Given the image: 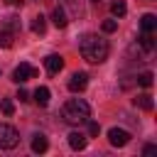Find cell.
Returning a JSON list of instances; mask_svg holds the SVG:
<instances>
[{"instance_id":"1","label":"cell","mask_w":157,"mask_h":157,"mask_svg":"<svg viewBox=\"0 0 157 157\" xmlns=\"http://www.w3.org/2000/svg\"><path fill=\"white\" fill-rule=\"evenodd\" d=\"M78 52H81V56H83L88 64H103V61L108 59L110 47H108V42H105L103 37H98V34H83V37L78 39Z\"/></svg>"},{"instance_id":"2","label":"cell","mask_w":157,"mask_h":157,"mask_svg":"<svg viewBox=\"0 0 157 157\" xmlns=\"http://www.w3.org/2000/svg\"><path fill=\"white\" fill-rule=\"evenodd\" d=\"M61 118L69 123V125H81L91 118V105L81 98H69L61 108Z\"/></svg>"},{"instance_id":"3","label":"cell","mask_w":157,"mask_h":157,"mask_svg":"<svg viewBox=\"0 0 157 157\" xmlns=\"http://www.w3.org/2000/svg\"><path fill=\"white\" fill-rule=\"evenodd\" d=\"M17 142H20V132L12 125L0 123V150H12L17 147Z\"/></svg>"},{"instance_id":"4","label":"cell","mask_w":157,"mask_h":157,"mask_svg":"<svg viewBox=\"0 0 157 157\" xmlns=\"http://www.w3.org/2000/svg\"><path fill=\"white\" fill-rule=\"evenodd\" d=\"M39 71L34 69V66H29V64H20L15 71H12V81L15 83H25V81H29V78H34Z\"/></svg>"},{"instance_id":"5","label":"cell","mask_w":157,"mask_h":157,"mask_svg":"<svg viewBox=\"0 0 157 157\" xmlns=\"http://www.w3.org/2000/svg\"><path fill=\"white\" fill-rule=\"evenodd\" d=\"M108 142H110L113 147H125V145L130 142V132L123 130V128H110V130H108Z\"/></svg>"},{"instance_id":"6","label":"cell","mask_w":157,"mask_h":157,"mask_svg":"<svg viewBox=\"0 0 157 157\" xmlns=\"http://www.w3.org/2000/svg\"><path fill=\"white\" fill-rule=\"evenodd\" d=\"M86 86H88V74H83V71H76L69 78V91H74V93H81Z\"/></svg>"},{"instance_id":"7","label":"cell","mask_w":157,"mask_h":157,"mask_svg":"<svg viewBox=\"0 0 157 157\" xmlns=\"http://www.w3.org/2000/svg\"><path fill=\"white\" fill-rule=\"evenodd\" d=\"M44 66H47L49 74H59V71L64 69V56H59V54H49V56L44 59Z\"/></svg>"},{"instance_id":"8","label":"cell","mask_w":157,"mask_h":157,"mask_svg":"<svg viewBox=\"0 0 157 157\" xmlns=\"http://www.w3.org/2000/svg\"><path fill=\"white\" fill-rule=\"evenodd\" d=\"M52 22H54V27H59V29H64V27L69 25V17H66V12H64L61 5L54 7V12H52Z\"/></svg>"},{"instance_id":"9","label":"cell","mask_w":157,"mask_h":157,"mask_svg":"<svg viewBox=\"0 0 157 157\" xmlns=\"http://www.w3.org/2000/svg\"><path fill=\"white\" fill-rule=\"evenodd\" d=\"M86 142H88V140H86V135H83V132H76V130H74V132H69V145H71V150H83V147H86Z\"/></svg>"},{"instance_id":"10","label":"cell","mask_w":157,"mask_h":157,"mask_svg":"<svg viewBox=\"0 0 157 157\" xmlns=\"http://www.w3.org/2000/svg\"><path fill=\"white\" fill-rule=\"evenodd\" d=\"M140 27H142V32H155V27H157V17H155L152 12H145L142 20H140Z\"/></svg>"},{"instance_id":"11","label":"cell","mask_w":157,"mask_h":157,"mask_svg":"<svg viewBox=\"0 0 157 157\" xmlns=\"http://www.w3.org/2000/svg\"><path fill=\"white\" fill-rule=\"evenodd\" d=\"M49 96H52L49 88H47V86H39V88L34 91V103H37V105H47V103H49Z\"/></svg>"},{"instance_id":"12","label":"cell","mask_w":157,"mask_h":157,"mask_svg":"<svg viewBox=\"0 0 157 157\" xmlns=\"http://www.w3.org/2000/svg\"><path fill=\"white\" fill-rule=\"evenodd\" d=\"M47 147H49L47 137H44L42 132H37V135L32 137V150H34V152H47Z\"/></svg>"},{"instance_id":"13","label":"cell","mask_w":157,"mask_h":157,"mask_svg":"<svg viewBox=\"0 0 157 157\" xmlns=\"http://www.w3.org/2000/svg\"><path fill=\"white\" fill-rule=\"evenodd\" d=\"M135 105H140L142 110H152V108H155V103H152V96H150V93L137 96V98H135Z\"/></svg>"},{"instance_id":"14","label":"cell","mask_w":157,"mask_h":157,"mask_svg":"<svg viewBox=\"0 0 157 157\" xmlns=\"http://www.w3.org/2000/svg\"><path fill=\"white\" fill-rule=\"evenodd\" d=\"M32 32H34V34H44V32H47V20H44L42 15H37V17L32 20Z\"/></svg>"},{"instance_id":"15","label":"cell","mask_w":157,"mask_h":157,"mask_svg":"<svg viewBox=\"0 0 157 157\" xmlns=\"http://www.w3.org/2000/svg\"><path fill=\"white\" fill-rule=\"evenodd\" d=\"M2 29H7V32H20L22 25H20V20H17L15 15H10V17H5V27H2Z\"/></svg>"},{"instance_id":"16","label":"cell","mask_w":157,"mask_h":157,"mask_svg":"<svg viewBox=\"0 0 157 157\" xmlns=\"http://www.w3.org/2000/svg\"><path fill=\"white\" fill-rule=\"evenodd\" d=\"M110 12H113V15H115V17H123V15H125V12H128V5H125V2H123V0H115V2H113V5H110Z\"/></svg>"},{"instance_id":"17","label":"cell","mask_w":157,"mask_h":157,"mask_svg":"<svg viewBox=\"0 0 157 157\" xmlns=\"http://www.w3.org/2000/svg\"><path fill=\"white\" fill-rule=\"evenodd\" d=\"M0 47H12V32H7V29H0Z\"/></svg>"},{"instance_id":"18","label":"cell","mask_w":157,"mask_h":157,"mask_svg":"<svg viewBox=\"0 0 157 157\" xmlns=\"http://www.w3.org/2000/svg\"><path fill=\"white\" fill-rule=\"evenodd\" d=\"M137 83L145 86V88H150V86H152V74H150V71H142V74L137 76Z\"/></svg>"},{"instance_id":"19","label":"cell","mask_w":157,"mask_h":157,"mask_svg":"<svg viewBox=\"0 0 157 157\" xmlns=\"http://www.w3.org/2000/svg\"><path fill=\"white\" fill-rule=\"evenodd\" d=\"M69 5H71V10H74V17H83V5H81V0H69Z\"/></svg>"},{"instance_id":"20","label":"cell","mask_w":157,"mask_h":157,"mask_svg":"<svg viewBox=\"0 0 157 157\" xmlns=\"http://www.w3.org/2000/svg\"><path fill=\"white\" fill-rule=\"evenodd\" d=\"M101 27H103V32H115V29H118V22H115V20H105Z\"/></svg>"},{"instance_id":"21","label":"cell","mask_w":157,"mask_h":157,"mask_svg":"<svg viewBox=\"0 0 157 157\" xmlns=\"http://www.w3.org/2000/svg\"><path fill=\"white\" fill-rule=\"evenodd\" d=\"M0 108H2V113H5V115H12V113H15L12 101H2V105H0Z\"/></svg>"},{"instance_id":"22","label":"cell","mask_w":157,"mask_h":157,"mask_svg":"<svg viewBox=\"0 0 157 157\" xmlns=\"http://www.w3.org/2000/svg\"><path fill=\"white\" fill-rule=\"evenodd\" d=\"M86 123H88V132H91V135H98V132H101V125H98L96 120H86Z\"/></svg>"},{"instance_id":"23","label":"cell","mask_w":157,"mask_h":157,"mask_svg":"<svg viewBox=\"0 0 157 157\" xmlns=\"http://www.w3.org/2000/svg\"><path fill=\"white\" fill-rule=\"evenodd\" d=\"M17 98H20L22 103H25V101H29V93H27L25 88H20V91H17Z\"/></svg>"},{"instance_id":"24","label":"cell","mask_w":157,"mask_h":157,"mask_svg":"<svg viewBox=\"0 0 157 157\" xmlns=\"http://www.w3.org/2000/svg\"><path fill=\"white\" fill-rule=\"evenodd\" d=\"M142 152H145V155H155V152H157V145H145Z\"/></svg>"},{"instance_id":"25","label":"cell","mask_w":157,"mask_h":157,"mask_svg":"<svg viewBox=\"0 0 157 157\" xmlns=\"http://www.w3.org/2000/svg\"><path fill=\"white\" fill-rule=\"evenodd\" d=\"M10 5H22V0H7Z\"/></svg>"},{"instance_id":"26","label":"cell","mask_w":157,"mask_h":157,"mask_svg":"<svg viewBox=\"0 0 157 157\" xmlns=\"http://www.w3.org/2000/svg\"><path fill=\"white\" fill-rule=\"evenodd\" d=\"M93 2H98V0H93Z\"/></svg>"},{"instance_id":"27","label":"cell","mask_w":157,"mask_h":157,"mask_svg":"<svg viewBox=\"0 0 157 157\" xmlns=\"http://www.w3.org/2000/svg\"><path fill=\"white\" fill-rule=\"evenodd\" d=\"M0 74H2V71H0Z\"/></svg>"}]
</instances>
